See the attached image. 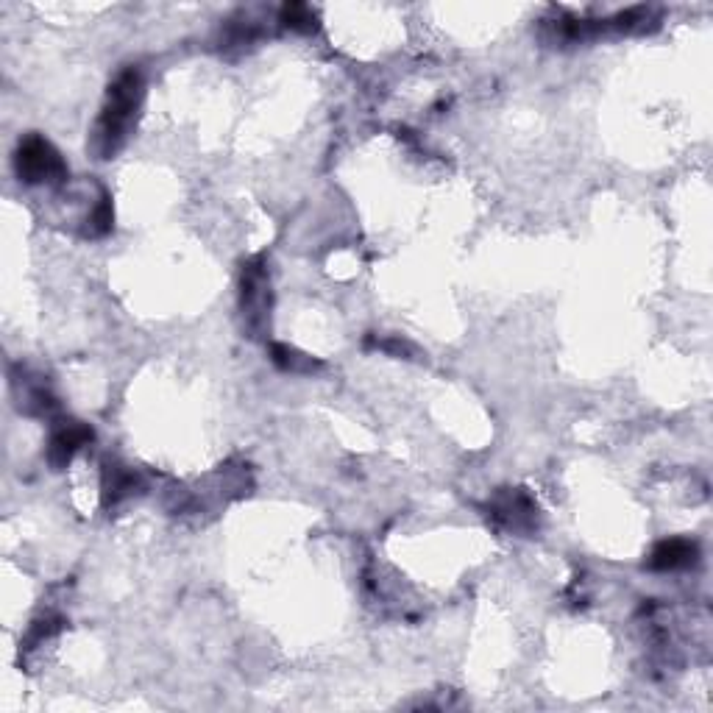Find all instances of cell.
<instances>
[{"instance_id": "7", "label": "cell", "mask_w": 713, "mask_h": 713, "mask_svg": "<svg viewBox=\"0 0 713 713\" xmlns=\"http://www.w3.org/2000/svg\"><path fill=\"white\" fill-rule=\"evenodd\" d=\"M134 488H137V477H134L131 471H126V468L115 466L109 474H106V496H109L112 502L123 499V496H131Z\"/></svg>"}, {"instance_id": "1", "label": "cell", "mask_w": 713, "mask_h": 713, "mask_svg": "<svg viewBox=\"0 0 713 713\" xmlns=\"http://www.w3.org/2000/svg\"><path fill=\"white\" fill-rule=\"evenodd\" d=\"M143 95L145 81L137 67H126L112 81L101 117H98V126H95V137H92V148L101 159H112L126 145L131 129L137 126Z\"/></svg>"}, {"instance_id": "3", "label": "cell", "mask_w": 713, "mask_h": 713, "mask_svg": "<svg viewBox=\"0 0 713 713\" xmlns=\"http://www.w3.org/2000/svg\"><path fill=\"white\" fill-rule=\"evenodd\" d=\"M268 310H271V282L265 262L251 260L243 268V312L248 315V324H265Z\"/></svg>"}, {"instance_id": "4", "label": "cell", "mask_w": 713, "mask_h": 713, "mask_svg": "<svg viewBox=\"0 0 713 713\" xmlns=\"http://www.w3.org/2000/svg\"><path fill=\"white\" fill-rule=\"evenodd\" d=\"M92 441V429L78 424V421H65L51 432V441H48V460L53 468H62L65 463H70V457Z\"/></svg>"}, {"instance_id": "6", "label": "cell", "mask_w": 713, "mask_h": 713, "mask_svg": "<svg viewBox=\"0 0 713 713\" xmlns=\"http://www.w3.org/2000/svg\"><path fill=\"white\" fill-rule=\"evenodd\" d=\"M493 510H496L493 516L505 521L507 527L521 530V527H530L532 513H535V505H532L527 496H521V493H510V496H505V499H499Z\"/></svg>"}, {"instance_id": "2", "label": "cell", "mask_w": 713, "mask_h": 713, "mask_svg": "<svg viewBox=\"0 0 713 713\" xmlns=\"http://www.w3.org/2000/svg\"><path fill=\"white\" fill-rule=\"evenodd\" d=\"M14 168L26 184H56L67 176V165L59 151L39 134H28L26 140H20Z\"/></svg>"}, {"instance_id": "8", "label": "cell", "mask_w": 713, "mask_h": 713, "mask_svg": "<svg viewBox=\"0 0 713 713\" xmlns=\"http://www.w3.org/2000/svg\"><path fill=\"white\" fill-rule=\"evenodd\" d=\"M271 360L279 368H285V371H312L315 368V360H310L307 354H301V351L290 349V346H273L271 349Z\"/></svg>"}, {"instance_id": "5", "label": "cell", "mask_w": 713, "mask_h": 713, "mask_svg": "<svg viewBox=\"0 0 713 713\" xmlns=\"http://www.w3.org/2000/svg\"><path fill=\"white\" fill-rule=\"evenodd\" d=\"M697 560V544H691L686 538H669L652 549L649 555V569L658 571H675L686 569Z\"/></svg>"}, {"instance_id": "9", "label": "cell", "mask_w": 713, "mask_h": 713, "mask_svg": "<svg viewBox=\"0 0 713 713\" xmlns=\"http://www.w3.org/2000/svg\"><path fill=\"white\" fill-rule=\"evenodd\" d=\"M282 23L293 31H312L315 28V14L310 6H301V3H290L282 9Z\"/></svg>"}]
</instances>
